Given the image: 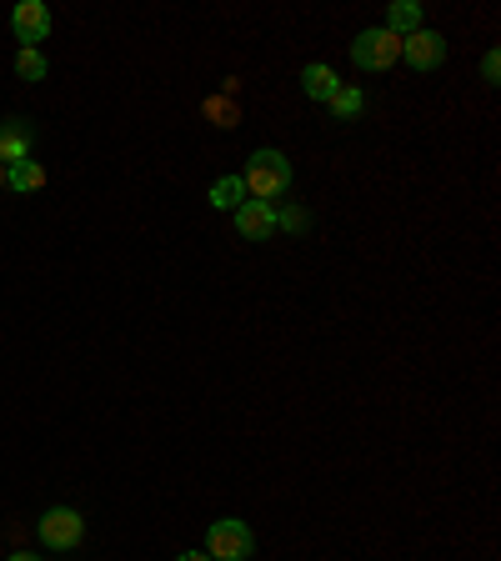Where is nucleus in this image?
<instances>
[{
    "instance_id": "obj_5",
    "label": "nucleus",
    "mask_w": 501,
    "mask_h": 561,
    "mask_svg": "<svg viewBox=\"0 0 501 561\" xmlns=\"http://www.w3.org/2000/svg\"><path fill=\"white\" fill-rule=\"evenodd\" d=\"M401 61L416 71H436L447 61V40L436 36V30H411V36L401 40Z\"/></svg>"
},
{
    "instance_id": "obj_6",
    "label": "nucleus",
    "mask_w": 501,
    "mask_h": 561,
    "mask_svg": "<svg viewBox=\"0 0 501 561\" xmlns=\"http://www.w3.org/2000/svg\"><path fill=\"white\" fill-rule=\"evenodd\" d=\"M11 26H15V36L36 51V40L51 36V11H46V0H21L11 11Z\"/></svg>"
},
{
    "instance_id": "obj_7",
    "label": "nucleus",
    "mask_w": 501,
    "mask_h": 561,
    "mask_svg": "<svg viewBox=\"0 0 501 561\" xmlns=\"http://www.w3.org/2000/svg\"><path fill=\"white\" fill-rule=\"evenodd\" d=\"M236 231L246 235V241H271V231H277V211L266 206V201H241Z\"/></svg>"
},
{
    "instance_id": "obj_20",
    "label": "nucleus",
    "mask_w": 501,
    "mask_h": 561,
    "mask_svg": "<svg viewBox=\"0 0 501 561\" xmlns=\"http://www.w3.org/2000/svg\"><path fill=\"white\" fill-rule=\"evenodd\" d=\"M0 186H5V166H0Z\"/></svg>"
},
{
    "instance_id": "obj_1",
    "label": "nucleus",
    "mask_w": 501,
    "mask_h": 561,
    "mask_svg": "<svg viewBox=\"0 0 501 561\" xmlns=\"http://www.w3.org/2000/svg\"><path fill=\"white\" fill-rule=\"evenodd\" d=\"M241 186H246L256 201H266V206H271V201H277L281 191L291 186V161L281 156V151H256V156H251V166H246V176H241Z\"/></svg>"
},
{
    "instance_id": "obj_3",
    "label": "nucleus",
    "mask_w": 501,
    "mask_h": 561,
    "mask_svg": "<svg viewBox=\"0 0 501 561\" xmlns=\"http://www.w3.org/2000/svg\"><path fill=\"white\" fill-rule=\"evenodd\" d=\"M351 55H357L361 71H391L396 61H401V40H396L386 26L361 30V36L351 40Z\"/></svg>"
},
{
    "instance_id": "obj_16",
    "label": "nucleus",
    "mask_w": 501,
    "mask_h": 561,
    "mask_svg": "<svg viewBox=\"0 0 501 561\" xmlns=\"http://www.w3.org/2000/svg\"><path fill=\"white\" fill-rule=\"evenodd\" d=\"M481 76H487L491 86H497V76H501V55H497V51H491L487 61H481Z\"/></svg>"
},
{
    "instance_id": "obj_12",
    "label": "nucleus",
    "mask_w": 501,
    "mask_h": 561,
    "mask_svg": "<svg viewBox=\"0 0 501 561\" xmlns=\"http://www.w3.org/2000/svg\"><path fill=\"white\" fill-rule=\"evenodd\" d=\"M241 196H246V186H241V176H221V181L211 186V206L216 211H236Z\"/></svg>"
},
{
    "instance_id": "obj_4",
    "label": "nucleus",
    "mask_w": 501,
    "mask_h": 561,
    "mask_svg": "<svg viewBox=\"0 0 501 561\" xmlns=\"http://www.w3.org/2000/svg\"><path fill=\"white\" fill-rule=\"evenodd\" d=\"M36 532H40V541L51 551H70V547H80V536H86V522H80V511H70V507H55V511H46L36 522Z\"/></svg>"
},
{
    "instance_id": "obj_18",
    "label": "nucleus",
    "mask_w": 501,
    "mask_h": 561,
    "mask_svg": "<svg viewBox=\"0 0 501 561\" xmlns=\"http://www.w3.org/2000/svg\"><path fill=\"white\" fill-rule=\"evenodd\" d=\"M176 561H211V557H206V551H181Z\"/></svg>"
},
{
    "instance_id": "obj_2",
    "label": "nucleus",
    "mask_w": 501,
    "mask_h": 561,
    "mask_svg": "<svg viewBox=\"0 0 501 561\" xmlns=\"http://www.w3.org/2000/svg\"><path fill=\"white\" fill-rule=\"evenodd\" d=\"M251 551H256V536H251L246 522L226 517V522L206 526V557H211V561H246Z\"/></svg>"
},
{
    "instance_id": "obj_14",
    "label": "nucleus",
    "mask_w": 501,
    "mask_h": 561,
    "mask_svg": "<svg viewBox=\"0 0 501 561\" xmlns=\"http://www.w3.org/2000/svg\"><path fill=\"white\" fill-rule=\"evenodd\" d=\"M15 71H21V80H40V76H46V55L26 46V51L15 55Z\"/></svg>"
},
{
    "instance_id": "obj_8",
    "label": "nucleus",
    "mask_w": 501,
    "mask_h": 561,
    "mask_svg": "<svg viewBox=\"0 0 501 561\" xmlns=\"http://www.w3.org/2000/svg\"><path fill=\"white\" fill-rule=\"evenodd\" d=\"M30 156V120L11 116L0 120V166H15V161Z\"/></svg>"
},
{
    "instance_id": "obj_19",
    "label": "nucleus",
    "mask_w": 501,
    "mask_h": 561,
    "mask_svg": "<svg viewBox=\"0 0 501 561\" xmlns=\"http://www.w3.org/2000/svg\"><path fill=\"white\" fill-rule=\"evenodd\" d=\"M11 561H36V557H26V551H15V557Z\"/></svg>"
},
{
    "instance_id": "obj_9",
    "label": "nucleus",
    "mask_w": 501,
    "mask_h": 561,
    "mask_svg": "<svg viewBox=\"0 0 501 561\" xmlns=\"http://www.w3.org/2000/svg\"><path fill=\"white\" fill-rule=\"evenodd\" d=\"M5 186H11L15 196H30V191H40L46 186V166L40 161H15V166H5Z\"/></svg>"
},
{
    "instance_id": "obj_17",
    "label": "nucleus",
    "mask_w": 501,
    "mask_h": 561,
    "mask_svg": "<svg viewBox=\"0 0 501 561\" xmlns=\"http://www.w3.org/2000/svg\"><path fill=\"white\" fill-rule=\"evenodd\" d=\"M277 226H291V231H301L306 216H301V211H286V216H277Z\"/></svg>"
},
{
    "instance_id": "obj_15",
    "label": "nucleus",
    "mask_w": 501,
    "mask_h": 561,
    "mask_svg": "<svg viewBox=\"0 0 501 561\" xmlns=\"http://www.w3.org/2000/svg\"><path fill=\"white\" fill-rule=\"evenodd\" d=\"M206 116H211L216 126H236V105L216 95V101H206Z\"/></svg>"
},
{
    "instance_id": "obj_11",
    "label": "nucleus",
    "mask_w": 501,
    "mask_h": 561,
    "mask_svg": "<svg viewBox=\"0 0 501 561\" xmlns=\"http://www.w3.org/2000/svg\"><path fill=\"white\" fill-rule=\"evenodd\" d=\"M301 86H306L311 101H331V95L342 91V80H336V71H331V66H306L301 71Z\"/></svg>"
},
{
    "instance_id": "obj_10",
    "label": "nucleus",
    "mask_w": 501,
    "mask_h": 561,
    "mask_svg": "<svg viewBox=\"0 0 501 561\" xmlns=\"http://www.w3.org/2000/svg\"><path fill=\"white\" fill-rule=\"evenodd\" d=\"M386 30H391L396 40H407L411 30H422V5H416V0H396L391 11H386Z\"/></svg>"
},
{
    "instance_id": "obj_13",
    "label": "nucleus",
    "mask_w": 501,
    "mask_h": 561,
    "mask_svg": "<svg viewBox=\"0 0 501 561\" xmlns=\"http://www.w3.org/2000/svg\"><path fill=\"white\" fill-rule=\"evenodd\" d=\"M326 105L336 111V120H357L361 116V91H346V86H342V91L331 95Z\"/></svg>"
}]
</instances>
